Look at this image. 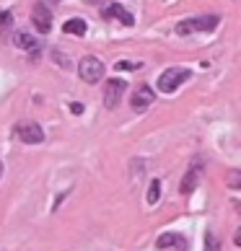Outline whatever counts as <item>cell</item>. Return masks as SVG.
Instances as JSON below:
<instances>
[{"label":"cell","instance_id":"6da1fadb","mask_svg":"<svg viewBox=\"0 0 241 251\" xmlns=\"http://www.w3.org/2000/svg\"><path fill=\"white\" fill-rule=\"evenodd\" d=\"M220 24L218 16H197V18H187V21H179L177 24V34L179 36H187L194 31H213L215 26Z\"/></svg>","mask_w":241,"mask_h":251},{"label":"cell","instance_id":"8fae6325","mask_svg":"<svg viewBox=\"0 0 241 251\" xmlns=\"http://www.w3.org/2000/svg\"><path fill=\"white\" fill-rule=\"evenodd\" d=\"M62 31L65 34H76V36H86V31H88V24L83 21V18H68L65 21V26H62Z\"/></svg>","mask_w":241,"mask_h":251},{"label":"cell","instance_id":"7c38bea8","mask_svg":"<svg viewBox=\"0 0 241 251\" xmlns=\"http://www.w3.org/2000/svg\"><path fill=\"white\" fill-rule=\"evenodd\" d=\"M13 44H16V47H21V50H36V47H39L34 36L26 34V31H16L13 34Z\"/></svg>","mask_w":241,"mask_h":251},{"label":"cell","instance_id":"5b68a950","mask_svg":"<svg viewBox=\"0 0 241 251\" xmlns=\"http://www.w3.org/2000/svg\"><path fill=\"white\" fill-rule=\"evenodd\" d=\"M125 88H127V83L125 80H107V86H104V106L107 109H117L119 106V101H122L125 96Z\"/></svg>","mask_w":241,"mask_h":251},{"label":"cell","instance_id":"9c48e42d","mask_svg":"<svg viewBox=\"0 0 241 251\" xmlns=\"http://www.w3.org/2000/svg\"><path fill=\"white\" fill-rule=\"evenodd\" d=\"M156 249L159 251H166V249H187V238H184L182 233H177V230H169V233H163V236H159V241H156Z\"/></svg>","mask_w":241,"mask_h":251},{"label":"cell","instance_id":"52a82bcc","mask_svg":"<svg viewBox=\"0 0 241 251\" xmlns=\"http://www.w3.org/2000/svg\"><path fill=\"white\" fill-rule=\"evenodd\" d=\"M31 24L36 26V31H39V34H47L52 29V13H50L47 3H34V8H31Z\"/></svg>","mask_w":241,"mask_h":251},{"label":"cell","instance_id":"ba28073f","mask_svg":"<svg viewBox=\"0 0 241 251\" xmlns=\"http://www.w3.org/2000/svg\"><path fill=\"white\" fill-rule=\"evenodd\" d=\"M153 99H156V91L151 86H140V88H135L133 99H130V106H133L135 111H145L153 104Z\"/></svg>","mask_w":241,"mask_h":251},{"label":"cell","instance_id":"277c9868","mask_svg":"<svg viewBox=\"0 0 241 251\" xmlns=\"http://www.w3.org/2000/svg\"><path fill=\"white\" fill-rule=\"evenodd\" d=\"M13 132H16L18 140L26 143V145H39V143H44V129L36 125V122H18Z\"/></svg>","mask_w":241,"mask_h":251},{"label":"cell","instance_id":"2e32d148","mask_svg":"<svg viewBox=\"0 0 241 251\" xmlns=\"http://www.w3.org/2000/svg\"><path fill=\"white\" fill-rule=\"evenodd\" d=\"M13 21V13L11 11H5V13H0V29H5V26L8 24H11Z\"/></svg>","mask_w":241,"mask_h":251},{"label":"cell","instance_id":"ac0fdd59","mask_svg":"<svg viewBox=\"0 0 241 251\" xmlns=\"http://www.w3.org/2000/svg\"><path fill=\"white\" fill-rule=\"evenodd\" d=\"M231 187H239V174H236V171L231 174Z\"/></svg>","mask_w":241,"mask_h":251},{"label":"cell","instance_id":"3957f363","mask_svg":"<svg viewBox=\"0 0 241 251\" xmlns=\"http://www.w3.org/2000/svg\"><path fill=\"white\" fill-rule=\"evenodd\" d=\"M104 62H101L99 57H94V54H86L80 62H78V75L80 80H86V83H96L104 78Z\"/></svg>","mask_w":241,"mask_h":251},{"label":"cell","instance_id":"7a4b0ae2","mask_svg":"<svg viewBox=\"0 0 241 251\" xmlns=\"http://www.w3.org/2000/svg\"><path fill=\"white\" fill-rule=\"evenodd\" d=\"M192 73L187 68H169L163 70L159 75V91H163V94H171V91H177L184 80H189Z\"/></svg>","mask_w":241,"mask_h":251},{"label":"cell","instance_id":"8992f818","mask_svg":"<svg viewBox=\"0 0 241 251\" xmlns=\"http://www.w3.org/2000/svg\"><path fill=\"white\" fill-rule=\"evenodd\" d=\"M200 174H202V161L200 158H192L189 169H187V174H184V179L179 184V192L182 194H192L194 189H197V184H200Z\"/></svg>","mask_w":241,"mask_h":251},{"label":"cell","instance_id":"5bb4252c","mask_svg":"<svg viewBox=\"0 0 241 251\" xmlns=\"http://www.w3.org/2000/svg\"><path fill=\"white\" fill-rule=\"evenodd\" d=\"M205 251H220V238L213 233V230L205 233Z\"/></svg>","mask_w":241,"mask_h":251},{"label":"cell","instance_id":"30bf717a","mask_svg":"<svg viewBox=\"0 0 241 251\" xmlns=\"http://www.w3.org/2000/svg\"><path fill=\"white\" fill-rule=\"evenodd\" d=\"M104 18H117V21L122 24V26H133V24H135L133 13L125 11V8L119 5V3H112L109 8H104Z\"/></svg>","mask_w":241,"mask_h":251},{"label":"cell","instance_id":"4fadbf2b","mask_svg":"<svg viewBox=\"0 0 241 251\" xmlns=\"http://www.w3.org/2000/svg\"><path fill=\"white\" fill-rule=\"evenodd\" d=\"M161 197V181L159 179H153L151 181V187H148V204H156Z\"/></svg>","mask_w":241,"mask_h":251},{"label":"cell","instance_id":"e0dca14e","mask_svg":"<svg viewBox=\"0 0 241 251\" xmlns=\"http://www.w3.org/2000/svg\"><path fill=\"white\" fill-rule=\"evenodd\" d=\"M70 111L73 114H83V104H70Z\"/></svg>","mask_w":241,"mask_h":251},{"label":"cell","instance_id":"9a60e30c","mask_svg":"<svg viewBox=\"0 0 241 251\" xmlns=\"http://www.w3.org/2000/svg\"><path fill=\"white\" fill-rule=\"evenodd\" d=\"M114 68H117V70H137V68H143V65H140V62H130V60H119Z\"/></svg>","mask_w":241,"mask_h":251},{"label":"cell","instance_id":"d6986e66","mask_svg":"<svg viewBox=\"0 0 241 251\" xmlns=\"http://www.w3.org/2000/svg\"><path fill=\"white\" fill-rule=\"evenodd\" d=\"M0 176H3V163H0Z\"/></svg>","mask_w":241,"mask_h":251}]
</instances>
